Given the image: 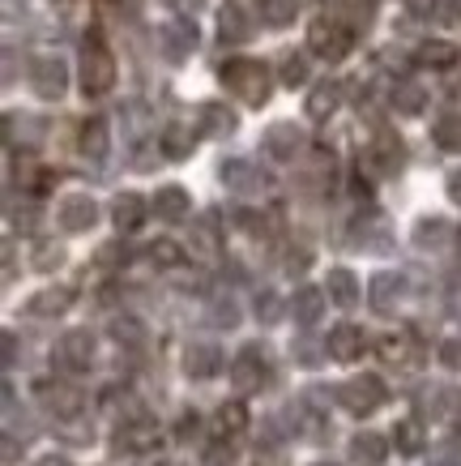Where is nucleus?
<instances>
[{"instance_id": "6e6552de", "label": "nucleus", "mask_w": 461, "mask_h": 466, "mask_svg": "<svg viewBox=\"0 0 461 466\" xmlns=\"http://www.w3.org/2000/svg\"><path fill=\"white\" fill-rule=\"evenodd\" d=\"M30 90L39 95V99L56 103L65 90H69V65L60 56H35L30 60Z\"/></svg>"}, {"instance_id": "393cba45", "label": "nucleus", "mask_w": 461, "mask_h": 466, "mask_svg": "<svg viewBox=\"0 0 461 466\" xmlns=\"http://www.w3.org/2000/svg\"><path fill=\"white\" fill-rule=\"evenodd\" d=\"M325 291H329V299H334L337 309H355L359 299H364V291H359V279L350 274V269H329V283H325Z\"/></svg>"}, {"instance_id": "1a4fd4ad", "label": "nucleus", "mask_w": 461, "mask_h": 466, "mask_svg": "<svg viewBox=\"0 0 461 466\" xmlns=\"http://www.w3.org/2000/svg\"><path fill=\"white\" fill-rule=\"evenodd\" d=\"M196 43H201V35H196L193 17H171L167 26L158 30V47H163V56H167L171 65H180V60L193 56Z\"/></svg>"}, {"instance_id": "473e14b6", "label": "nucleus", "mask_w": 461, "mask_h": 466, "mask_svg": "<svg viewBox=\"0 0 461 466\" xmlns=\"http://www.w3.org/2000/svg\"><path fill=\"white\" fill-rule=\"evenodd\" d=\"M158 150L167 158H188L193 155V128L188 125H167L163 137H158Z\"/></svg>"}, {"instance_id": "680f3d73", "label": "nucleus", "mask_w": 461, "mask_h": 466, "mask_svg": "<svg viewBox=\"0 0 461 466\" xmlns=\"http://www.w3.org/2000/svg\"><path fill=\"white\" fill-rule=\"evenodd\" d=\"M158 466H180V462H158Z\"/></svg>"}, {"instance_id": "6e6d98bb", "label": "nucleus", "mask_w": 461, "mask_h": 466, "mask_svg": "<svg viewBox=\"0 0 461 466\" xmlns=\"http://www.w3.org/2000/svg\"><path fill=\"white\" fill-rule=\"evenodd\" d=\"M440 355H445L448 368H461V342H445V347H440Z\"/></svg>"}, {"instance_id": "e433bc0d", "label": "nucleus", "mask_w": 461, "mask_h": 466, "mask_svg": "<svg viewBox=\"0 0 461 466\" xmlns=\"http://www.w3.org/2000/svg\"><path fill=\"white\" fill-rule=\"evenodd\" d=\"M393 450L406 453V458L423 453V428H419V420H402V424H393Z\"/></svg>"}, {"instance_id": "a19ab883", "label": "nucleus", "mask_w": 461, "mask_h": 466, "mask_svg": "<svg viewBox=\"0 0 461 466\" xmlns=\"http://www.w3.org/2000/svg\"><path fill=\"white\" fill-rule=\"evenodd\" d=\"M278 77H282V86H304L307 82V56L304 52H286L282 56V65H278Z\"/></svg>"}, {"instance_id": "c9c22d12", "label": "nucleus", "mask_w": 461, "mask_h": 466, "mask_svg": "<svg viewBox=\"0 0 461 466\" xmlns=\"http://www.w3.org/2000/svg\"><path fill=\"white\" fill-rule=\"evenodd\" d=\"M393 107H397L402 116H419L423 107H427V90L415 86V82H397L393 86Z\"/></svg>"}, {"instance_id": "412c9836", "label": "nucleus", "mask_w": 461, "mask_h": 466, "mask_svg": "<svg viewBox=\"0 0 461 466\" xmlns=\"http://www.w3.org/2000/svg\"><path fill=\"white\" fill-rule=\"evenodd\" d=\"M73 299H77V291L73 287H43V291H35L26 304L30 317H60V312H69L73 309Z\"/></svg>"}, {"instance_id": "cd10ccee", "label": "nucleus", "mask_w": 461, "mask_h": 466, "mask_svg": "<svg viewBox=\"0 0 461 466\" xmlns=\"http://www.w3.org/2000/svg\"><path fill=\"white\" fill-rule=\"evenodd\" d=\"M112 223L120 227V231H137V227L145 223V201H141L137 193H120V198L112 201Z\"/></svg>"}, {"instance_id": "20e7f679", "label": "nucleus", "mask_w": 461, "mask_h": 466, "mask_svg": "<svg viewBox=\"0 0 461 466\" xmlns=\"http://www.w3.org/2000/svg\"><path fill=\"white\" fill-rule=\"evenodd\" d=\"M52 364H56L60 372H90V368H95V334H90V329L60 334L56 347H52Z\"/></svg>"}, {"instance_id": "4be33fe9", "label": "nucleus", "mask_w": 461, "mask_h": 466, "mask_svg": "<svg viewBox=\"0 0 461 466\" xmlns=\"http://www.w3.org/2000/svg\"><path fill=\"white\" fill-rule=\"evenodd\" d=\"M188 210H193V201H188V193H184L180 184H163V188L154 193V214H158L163 223H184Z\"/></svg>"}, {"instance_id": "0eeeda50", "label": "nucleus", "mask_w": 461, "mask_h": 466, "mask_svg": "<svg viewBox=\"0 0 461 466\" xmlns=\"http://www.w3.org/2000/svg\"><path fill=\"white\" fill-rule=\"evenodd\" d=\"M307 52L321 60H342L350 52V30L337 17H316L307 26Z\"/></svg>"}, {"instance_id": "c03bdc74", "label": "nucleus", "mask_w": 461, "mask_h": 466, "mask_svg": "<svg viewBox=\"0 0 461 466\" xmlns=\"http://www.w3.org/2000/svg\"><path fill=\"white\" fill-rule=\"evenodd\" d=\"M60 261H65V248L60 244H52V240H43V244H35V269H56Z\"/></svg>"}, {"instance_id": "58836bf2", "label": "nucleus", "mask_w": 461, "mask_h": 466, "mask_svg": "<svg viewBox=\"0 0 461 466\" xmlns=\"http://www.w3.org/2000/svg\"><path fill=\"white\" fill-rule=\"evenodd\" d=\"M107 334H112L120 347H141V342H145V325H141L137 317H115V321L107 325Z\"/></svg>"}, {"instance_id": "72a5a7b5", "label": "nucleus", "mask_w": 461, "mask_h": 466, "mask_svg": "<svg viewBox=\"0 0 461 466\" xmlns=\"http://www.w3.org/2000/svg\"><path fill=\"white\" fill-rule=\"evenodd\" d=\"M415 60H419L423 69H448V65H457V47L453 43H440V39H427L415 52Z\"/></svg>"}, {"instance_id": "e2e57ef3", "label": "nucleus", "mask_w": 461, "mask_h": 466, "mask_svg": "<svg viewBox=\"0 0 461 466\" xmlns=\"http://www.w3.org/2000/svg\"><path fill=\"white\" fill-rule=\"evenodd\" d=\"M457 428H461V407H457Z\"/></svg>"}, {"instance_id": "79ce46f5", "label": "nucleus", "mask_w": 461, "mask_h": 466, "mask_svg": "<svg viewBox=\"0 0 461 466\" xmlns=\"http://www.w3.org/2000/svg\"><path fill=\"white\" fill-rule=\"evenodd\" d=\"M150 261L158 269H180V261H184V248L175 240H154L150 244Z\"/></svg>"}, {"instance_id": "7c9ffc66", "label": "nucleus", "mask_w": 461, "mask_h": 466, "mask_svg": "<svg viewBox=\"0 0 461 466\" xmlns=\"http://www.w3.org/2000/svg\"><path fill=\"white\" fill-rule=\"evenodd\" d=\"M218 35H223V43H248V35H252L248 14L239 5H226L223 17H218Z\"/></svg>"}, {"instance_id": "4468645a", "label": "nucleus", "mask_w": 461, "mask_h": 466, "mask_svg": "<svg viewBox=\"0 0 461 466\" xmlns=\"http://www.w3.org/2000/svg\"><path fill=\"white\" fill-rule=\"evenodd\" d=\"M223 347H214V342H188L184 347V372L193 377V381H210L223 372Z\"/></svg>"}, {"instance_id": "dca6fc26", "label": "nucleus", "mask_w": 461, "mask_h": 466, "mask_svg": "<svg viewBox=\"0 0 461 466\" xmlns=\"http://www.w3.org/2000/svg\"><path fill=\"white\" fill-rule=\"evenodd\" d=\"M364 347H367L364 329H359V325H350V321L334 325V329H329V342H325L329 360H337V364H355V360L364 355Z\"/></svg>"}, {"instance_id": "4d7b16f0", "label": "nucleus", "mask_w": 461, "mask_h": 466, "mask_svg": "<svg viewBox=\"0 0 461 466\" xmlns=\"http://www.w3.org/2000/svg\"><path fill=\"white\" fill-rule=\"evenodd\" d=\"M307 261H312V257H307V253H291V257H286V269H291V274H304V269H307Z\"/></svg>"}, {"instance_id": "de8ad7c7", "label": "nucleus", "mask_w": 461, "mask_h": 466, "mask_svg": "<svg viewBox=\"0 0 461 466\" xmlns=\"http://www.w3.org/2000/svg\"><path fill=\"white\" fill-rule=\"evenodd\" d=\"M201 462H205V466H231V462H236V450H231V445H226V441L218 437V445H210Z\"/></svg>"}, {"instance_id": "2f4dec72", "label": "nucleus", "mask_w": 461, "mask_h": 466, "mask_svg": "<svg viewBox=\"0 0 461 466\" xmlns=\"http://www.w3.org/2000/svg\"><path fill=\"white\" fill-rule=\"evenodd\" d=\"M5 137L9 142H22V146H39V137H43V120L39 116H9L5 120Z\"/></svg>"}, {"instance_id": "b1692460", "label": "nucleus", "mask_w": 461, "mask_h": 466, "mask_svg": "<svg viewBox=\"0 0 461 466\" xmlns=\"http://www.w3.org/2000/svg\"><path fill=\"white\" fill-rule=\"evenodd\" d=\"M286 312L295 317V325H316L325 312V291L321 287H299L291 296V304H286Z\"/></svg>"}, {"instance_id": "bf43d9fd", "label": "nucleus", "mask_w": 461, "mask_h": 466, "mask_svg": "<svg viewBox=\"0 0 461 466\" xmlns=\"http://www.w3.org/2000/svg\"><path fill=\"white\" fill-rule=\"evenodd\" d=\"M35 466H73V462L69 458H60V453H47V458H39Z\"/></svg>"}, {"instance_id": "423d86ee", "label": "nucleus", "mask_w": 461, "mask_h": 466, "mask_svg": "<svg viewBox=\"0 0 461 466\" xmlns=\"http://www.w3.org/2000/svg\"><path fill=\"white\" fill-rule=\"evenodd\" d=\"M35 398H39V407L56 420V424H65V420H77L85 410V394L82 390H73V385L65 381H39L35 385Z\"/></svg>"}, {"instance_id": "3c124183", "label": "nucleus", "mask_w": 461, "mask_h": 466, "mask_svg": "<svg viewBox=\"0 0 461 466\" xmlns=\"http://www.w3.org/2000/svg\"><path fill=\"white\" fill-rule=\"evenodd\" d=\"M321 355H329V351H321V347H312V342H295V364L316 368V364H321Z\"/></svg>"}, {"instance_id": "f257e3e1", "label": "nucleus", "mask_w": 461, "mask_h": 466, "mask_svg": "<svg viewBox=\"0 0 461 466\" xmlns=\"http://www.w3.org/2000/svg\"><path fill=\"white\" fill-rule=\"evenodd\" d=\"M218 77H223V86L236 95L239 103H248V107H261V103L269 99V90H274V82H269V69L261 65V60H226L223 69H218Z\"/></svg>"}, {"instance_id": "9b49d317", "label": "nucleus", "mask_w": 461, "mask_h": 466, "mask_svg": "<svg viewBox=\"0 0 461 466\" xmlns=\"http://www.w3.org/2000/svg\"><path fill=\"white\" fill-rule=\"evenodd\" d=\"M158 420H150L145 410L141 415H133V420H125L120 424V432H115V450H125V453H150L158 450Z\"/></svg>"}, {"instance_id": "f8f14e48", "label": "nucleus", "mask_w": 461, "mask_h": 466, "mask_svg": "<svg viewBox=\"0 0 461 466\" xmlns=\"http://www.w3.org/2000/svg\"><path fill=\"white\" fill-rule=\"evenodd\" d=\"M402 299H406V274H397V269H380V274H372V283H367V304H372L380 317L397 312Z\"/></svg>"}, {"instance_id": "7ed1b4c3", "label": "nucleus", "mask_w": 461, "mask_h": 466, "mask_svg": "<svg viewBox=\"0 0 461 466\" xmlns=\"http://www.w3.org/2000/svg\"><path fill=\"white\" fill-rule=\"evenodd\" d=\"M112 86H115V60H112V52H107L98 39H90L82 47V90H85V99L107 95Z\"/></svg>"}, {"instance_id": "6ab92c4d", "label": "nucleus", "mask_w": 461, "mask_h": 466, "mask_svg": "<svg viewBox=\"0 0 461 466\" xmlns=\"http://www.w3.org/2000/svg\"><path fill=\"white\" fill-rule=\"evenodd\" d=\"M193 257H205V261H214V257L223 253V223H218V214H201L193 223Z\"/></svg>"}, {"instance_id": "2eb2a0df", "label": "nucleus", "mask_w": 461, "mask_h": 466, "mask_svg": "<svg viewBox=\"0 0 461 466\" xmlns=\"http://www.w3.org/2000/svg\"><path fill=\"white\" fill-rule=\"evenodd\" d=\"M295 428H299V437L312 441V445H321V441L334 437V424H329V415L316 407V398H299V402H295Z\"/></svg>"}, {"instance_id": "052dcab7", "label": "nucleus", "mask_w": 461, "mask_h": 466, "mask_svg": "<svg viewBox=\"0 0 461 466\" xmlns=\"http://www.w3.org/2000/svg\"><path fill=\"white\" fill-rule=\"evenodd\" d=\"M312 466H342V462H334V458H321V462H312Z\"/></svg>"}, {"instance_id": "c756f323", "label": "nucleus", "mask_w": 461, "mask_h": 466, "mask_svg": "<svg viewBox=\"0 0 461 466\" xmlns=\"http://www.w3.org/2000/svg\"><path fill=\"white\" fill-rule=\"evenodd\" d=\"M448 236H453V227H448V218H440V214H427V218L415 223V244H419V248H440V244H448Z\"/></svg>"}, {"instance_id": "a211bd4d", "label": "nucleus", "mask_w": 461, "mask_h": 466, "mask_svg": "<svg viewBox=\"0 0 461 466\" xmlns=\"http://www.w3.org/2000/svg\"><path fill=\"white\" fill-rule=\"evenodd\" d=\"M364 163H367V171H376V176H397V167H402V142H397L393 133H376V142L367 146Z\"/></svg>"}, {"instance_id": "603ef678", "label": "nucleus", "mask_w": 461, "mask_h": 466, "mask_svg": "<svg viewBox=\"0 0 461 466\" xmlns=\"http://www.w3.org/2000/svg\"><path fill=\"white\" fill-rule=\"evenodd\" d=\"M427 466H461V445L453 441V445H445V450H436Z\"/></svg>"}, {"instance_id": "09e8293b", "label": "nucleus", "mask_w": 461, "mask_h": 466, "mask_svg": "<svg viewBox=\"0 0 461 466\" xmlns=\"http://www.w3.org/2000/svg\"><path fill=\"white\" fill-rule=\"evenodd\" d=\"M82 415H77V420H65V424H60V437L65 441H73V445H90V437H95V432H82Z\"/></svg>"}, {"instance_id": "13d9d810", "label": "nucleus", "mask_w": 461, "mask_h": 466, "mask_svg": "<svg viewBox=\"0 0 461 466\" xmlns=\"http://www.w3.org/2000/svg\"><path fill=\"white\" fill-rule=\"evenodd\" d=\"M14 364H17V339L5 334V368H14Z\"/></svg>"}, {"instance_id": "5701e85b", "label": "nucleus", "mask_w": 461, "mask_h": 466, "mask_svg": "<svg viewBox=\"0 0 461 466\" xmlns=\"http://www.w3.org/2000/svg\"><path fill=\"white\" fill-rule=\"evenodd\" d=\"M337 107H342V82H316L304 103L307 120H329Z\"/></svg>"}, {"instance_id": "49530a36", "label": "nucleus", "mask_w": 461, "mask_h": 466, "mask_svg": "<svg viewBox=\"0 0 461 466\" xmlns=\"http://www.w3.org/2000/svg\"><path fill=\"white\" fill-rule=\"evenodd\" d=\"M380 355H385L393 368L410 364V360H406V355H410V339H385V342H380Z\"/></svg>"}, {"instance_id": "864d4df0", "label": "nucleus", "mask_w": 461, "mask_h": 466, "mask_svg": "<svg viewBox=\"0 0 461 466\" xmlns=\"http://www.w3.org/2000/svg\"><path fill=\"white\" fill-rule=\"evenodd\" d=\"M436 14L440 22H461V0H436Z\"/></svg>"}, {"instance_id": "f3484780", "label": "nucleus", "mask_w": 461, "mask_h": 466, "mask_svg": "<svg viewBox=\"0 0 461 466\" xmlns=\"http://www.w3.org/2000/svg\"><path fill=\"white\" fill-rule=\"evenodd\" d=\"M218 176H223V184L231 188V193H244V198L266 188V176H261V167H256V163H248V158H226Z\"/></svg>"}, {"instance_id": "5fc2aeb1", "label": "nucleus", "mask_w": 461, "mask_h": 466, "mask_svg": "<svg viewBox=\"0 0 461 466\" xmlns=\"http://www.w3.org/2000/svg\"><path fill=\"white\" fill-rule=\"evenodd\" d=\"M448 201H453V206H461V167L457 171H448Z\"/></svg>"}, {"instance_id": "bb28decb", "label": "nucleus", "mask_w": 461, "mask_h": 466, "mask_svg": "<svg viewBox=\"0 0 461 466\" xmlns=\"http://www.w3.org/2000/svg\"><path fill=\"white\" fill-rule=\"evenodd\" d=\"M248 428V407H244V398H236V402H223L218 407V415H214V432L223 441H231V437H239Z\"/></svg>"}, {"instance_id": "8fccbe9b", "label": "nucleus", "mask_w": 461, "mask_h": 466, "mask_svg": "<svg viewBox=\"0 0 461 466\" xmlns=\"http://www.w3.org/2000/svg\"><path fill=\"white\" fill-rule=\"evenodd\" d=\"M196 432H201V415H196V410H184L180 424H175V441H193Z\"/></svg>"}, {"instance_id": "c85d7f7f", "label": "nucleus", "mask_w": 461, "mask_h": 466, "mask_svg": "<svg viewBox=\"0 0 461 466\" xmlns=\"http://www.w3.org/2000/svg\"><path fill=\"white\" fill-rule=\"evenodd\" d=\"M236 112L223 107V103H201V133L205 137H226V133H236Z\"/></svg>"}, {"instance_id": "37998d69", "label": "nucleus", "mask_w": 461, "mask_h": 466, "mask_svg": "<svg viewBox=\"0 0 461 466\" xmlns=\"http://www.w3.org/2000/svg\"><path fill=\"white\" fill-rule=\"evenodd\" d=\"M214 325H218V329H236V325H239L236 296H218V299H214Z\"/></svg>"}, {"instance_id": "a878e982", "label": "nucleus", "mask_w": 461, "mask_h": 466, "mask_svg": "<svg viewBox=\"0 0 461 466\" xmlns=\"http://www.w3.org/2000/svg\"><path fill=\"white\" fill-rule=\"evenodd\" d=\"M385 453H389V441L376 437V432H359V437H350V462L355 466H380L385 462Z\"/></svg>"}, {"instance_id": "39448f33", "label": "nucleus", "mask_w": 461, "mask_h": 466, "mask_svg": "<svg viewBox=\"0 0 461 466\" xmlns=\"http://www.w3.org/2000/svg\"><path fill=\"white\" fill-rule=\"evenodd\" d=\"M266 381H269L266 351H261L256 342H248V347L231 360V385H236L239 398H248V394H261V390H266Z\"/></svg>"}, {"instance_id": "f704fd0d", "label": "nucleus", "mask_w": 461, "mask_h": 466, "mask_svg": "<svg viewBox=\"0 0 461 466\" xmlns=\"http://www.w3.org/2000/svg\"><path fill=\"white\" fill-rule=\"evenodd\" d=\"M445 407H448V390H440V385H423L415 394V415L419 420H440Z\"/></svg>"}, {"instance_id": "aec40b11", "label": "nucleus", "mask_w": 461, "mask_h": 466, "mask_svg": "<svg viewBox=\"0 0 461 466\" xmlns=\"http://www.w3.org/2000/svg\"><path fill=\"white\" fill-rule=\"evenodd\" d=\"M77 150H82L90 163H103L107 158V150H112V133H107V120L103 116H90L82 125V133H77Z\"/></svg>"}, {"instance_id": "a18cd8bd", "label": "nucleus", "mask_w": 461, "mask_h": 466, "mask_svg": "<svg viewBox=\"0 0 461 466\" xmlns=\"http://www.w3.org/2000/svg\"><path fill=\"white\" fill-rule=\"evenodd\" d=\"M282 317V299L274 291H256V321L261 325H274Z\"/></svg>"}, {"instance_id": "4c0bfd02", "label": "nucleus", "mask_w": 461, "mask_h": 466, "mask_svg": "<svg viewBox=\"0 0 461 466\" xmlns=\"http://www.w3.org/2000/svg\"><path fill=\"white\" fill-rule=\"evenodd\" d=\"M295 14H299V0H261V22L274 30L291 26Z\"/></svg>"}, {"instance_id": "ddd939ff", "label": "nucleus", "mask_w": 461, "mask_h": 466, "mask_svg": "<svg viewBox=\"0 0 461 466\" xmlns=\"http://www.w3.org/2000/svg\"><path fill=\"white\" fill-rule=\"evenodd\" d=\"M56 223L69 231V236H82V231H90V227L98 223V206L95 198H85V193H73V198H65L56 206Z\"/></svg>"}, {"instance_id": "9d476101", "label": "nucleus", "mask_w": 461, "mask_h": 466, "mask_svg": "<svg viewBox=\"0 0 461 466\" xmlns=\"http://www.w3.org/2000/svg\"><path fill=\"white\" fill-rule=\"evenodd\" d=\"M261 146H266V155L269 158H278V163H291V158L304 155V128L295 125V120H278V125H269L266 128V137H261Z\"/></svg>"}, {"instance_id": "ea45409f", "label": "nucleus", "mask_w": 461, "mask_h": 466, "mask_svg": "<svg viewBox=\"0 0 461 466\" xmlns=\"http://www.w3.org/2000/svg\"><path fill=\"white\" fill-rule=\"evenodd\" d=\"M432 137L440 150H448V155H461V116H445V120H436Z\"/></svg>"}, {"instance_id": "f03ea898", "label": "nucleus", "mask_w": 461, "mask_h": 466, "mask_svg": "<svg viewBox=\"0 0 461 466\" xmlns=\"http://www.w3.org/2000/svg\"><path fill=\"white\" fill-rule=\"evenodd\" d=\"M337 402L350 410V415H372V410L385 407V398H389V390H385V381H380L376 372H359V377H350L346 385H337L334 390Z\"/></svg>"}]
</instances>
